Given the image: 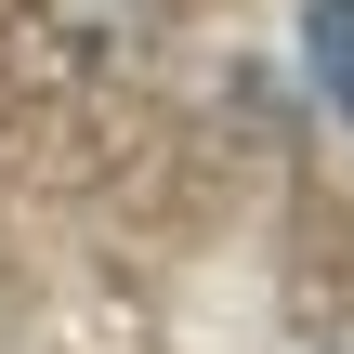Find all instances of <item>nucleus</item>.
Instances as JSON below:
<instances>
[{"label": "nucleus", "mask_w": 354, "mask_h": 354, "mask_svg": "<svg viewBox=\"0 0 354 354\" xmlns=\"http://www.w3.org/2000/svg\"><path fill=\"white\" fill-rule=\"evenodd\" d=\"M302 66H315L328 118H354V0H302Z\"/></svg>", "instance_id": "1"}]
</instances>
